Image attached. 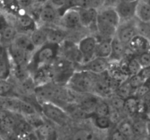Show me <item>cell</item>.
Segmentation results:
<instances>
[{
    "label": "cell",
    "instance_id": "1",
    "mask_svg": "<svg viewBox=\"0 0 150 140\" xmlns=\"http://www.w3.org/2000/svg\"><path fill=\"white\" fill-rule=\"evenodd\" d=\"M59 45L47 43L35 51L27 67L35 71L40 68L50 65L57 57Z\"/></svg>",
    "mask_w": 150,
    "mask_h": 140
},
{
    "label": "cell",
    "instance_id": "2",
    "mask_svg": "<svg viewBox=\"0 0 150 140\" xmlns=\"http://www.w3.org/2000/svg\"><path fill=\"white\" fill-rule=\"evenodd\" d=\"M97 76L86 70H76L67 84L69 89L79 94H93Z\"/></svg>",
    "mask_w": 150,
    "mask_h": 140
},
{
    "label": "cell",
    "instance_id": "3",
    "mask_svg": "<svg viewBox=\"0 0 150 140\" xmlns=\"http://www.w3.org/2000/svg\"><path fill=\"white\" fill-rule=\"evenodd\" d=\"M41 109L43 115L47 119L57 125L63 126L69 120V115L66 111L52 102H47L41 104Z\"/></svg>",
    "mask_w": 150,
    "mask_h": 140
},
{
    "label": "cell",
    "instance_id": "4",
    "mask_svg": "<svg viewBox=\"0 0 150 140\" xmlns=\"http://www.w3.org/2000/svg\"><path fill=\"white\" fill-rule=\"evenodd\" d=\"M136 34H138V33L136 30V18H135L130 21L121 22L116 29L115 36L123 44L127 46L129 42Z\"/></svg>",
    "mask_w": 150,
    "mask_h": 140
},
{
    "label": "cell",
    "instance_id": "5",
    "mask_svg": "<svg viewBox=\"0 0 150 140\" xmlns=\"http://www.w3.org/2000/svg\"><path fill=\"white\" fill-rule=\"evenodd\" d=\"M97 43L98 40L94 36H86L80 40L77 46L83 57L82 65L88 63L94 58Z\"/></svg>",
    "mask_w": 150,
    "mask_h": 140
},
{
    "label": "cell",
    "instance_id": "6",
    "mask_svg": "<svg viewBox=\"0 0 150 140\" xmlns=\"http://www.w3.org/2000/svg\"><path fill=\"white\" fill-rule=\"evenodd\" d=\"M13 17H15V22L16 24V26H15V27L16 28V30L19 29V30H22V32H21L31 33L32 32L38 28L35 17L31 14L25 12L24 10L21 9L18 15Z\"/></svg>",
    "mask_w": 150,
    "mask_h": 140
},
{
    "label": "cell",
    "instance_id": "7",
    "mask_svg": "<svg viewBox=\"0 0 150 140\" xmlns=\"http://www.w3.org/2000/svg\"><path fill=\"white\" fill-rule=\"evenodd\" d=\"M57 84L52 82L46 84L36 87L35 89V96L41 104L47 102H52L55 95Z\"/></svg>",
    "mask_w": 150,
    "mask_h": 140
},
{
    "label": "cell",
    "instance_id": "8",
    "mask_svg": "<svg viewBox=\"0 0 150 140\" xmlns=\"http://www.w3.org/2000/svg\"><path fill=\"white\" fill-rule=\"evenodd\" d=\"M110 62L108 59L94 57L88 63L80 65L79 70H86L93 74L99 75L108 71L110 67Z\"/></svg>",
    "mask_w": 150,
    "mask_h": 140
},
{
    "label": "cell",
    "instance_id": "9",
    "mask_svg": "<svg viewBox=\"0 0 150 140\" xmlns=\"http://www.w3.org/2000/svg\"><path fill=\"white\" fill-rule=\"evenodd\" d=\"M12 68L8 46L0 43V79H9L12 74Z\"/></svg>",
    "mask_w": 150,
    "mask_h": 140
},
{
    "label": "cell",
    "instance_id": "10",
    "mask_svg": "<svg viewBox=\"0 0 150 140\" xmlns=\"http://www.w3.org/2000/svg\"><path fill=\"white\" fill-rule=\"evenodd\" d=\"M8 49L13 66H17V67L28 66L32 55L20 49L16 48L12 44L8 45Z\"/></svg>",
    "mask_w": 150,
    "mask_h": 140
},
{
    "label": "cell",
    "instance_id": "11",
    "mask_svg": "<svg viewBox=\"0 0 150 140\" xmlns=\"http://www.w3.org/2000/svg\"><path fill=\"white\" fill-rule=\"evenodd\" d=\"M60 25L63 29L74 30L81 26L80 14L77 9H69L60 18Z\"/></svg>",
    "mask_w": 150,
    "mask_h": 140
},
{
    "label": "cell",
    "instance_id": "12",
    "mask_svg": "<svg viewBox=\"0 0 150 140\" xmlns=\"http://www.w3.org/2000/svg\"><path fill=\"white\" fill-rule=\"evenodd\" d=\"M98 16L112 27H117L120 24V18L116 8L112 5H105L98 10Z\"/></svg>",
    "mask_w": 150,
    "mask_h": 140
},
{
    "label": "cell",
    "instance_id": "13",
    "mask_svg": "<svg viewBox=\"0 0 150 140\" xmlns=\"http://www.w3.org/2000/svg\"><path fill=\"white\" fill-rule=\"evenodd\" d=\"M138 2H120L114 5L120 18V23L130 21L135 18V10Z\"/></svg>",
    "mask_w": 150,
    "mask_h": 140
},
{
    "label": "cell",
    "instance_id": "14",
    "mask_svg": "<svg viewBox=\"0 0 150 140\" xmlns=\"http://www.w3.org/2000/svg\"><path fill=\"white\" fill-rule=\"evenodd\" d=\"M128 49L135 56L150 51V41L145 37L136 34L127 46Z\"/></svg>",
    "mask_w": 150,
    "mask_h": 140
},
{
    "label": "cell",
    "instance_id": "15",
    "mask_svg": "<svg viewBox=\"0 0 150 140\" xmlns=\"http://www.w3.org/2000/svg\"><path fill=\"white\" fill-rule=\"evenodd\" d=\"M11 44L13 45L16 48L26 51L30 55H33V54L36 50L35 47L32 43L30 35L27 33L18 32V34L14 38L13 41Z\"/></svg>",
    "mask_w": 150,
    "mask_h": 140
},
{
    "label": "cell",
    "instance_id": "16",
    "mask_svg": "<svg viewBox=\"0 0 150 140\" xmlns=\"http://www.w3.org/2000/svg\"><path fill=\"white\" fill-rule=\"evenodd\" d=\"M59 16L57 10L50 2L42 5L40 8L38 18L41 22L44 24H51L57 21Z\"/></svg>",
    "mask_w": 150,
    "mask_h": 140
},
{
    "label": "cell",
    "instance_id": "17",
    "mask_svg": "<svg viewBox=\"0 0 150 140\" xmlns=\"http://www.w3.org/2000/svg\"><path fill=\"white\" fill-rule=\"evenodd\" d=\"M80 14V24L82 27H94L96 30V21L98 17V10L96 8L88 9H77Z\"/></svg>",
    "mask_w": 150,
    "mask_h": 140
},
{
    "label": "cell",
    "instance_id": "18",
    "mask_svg": "<svg viewBox=\"0 0 150 140\" xmlns=\"http://www.w3.org/2000/svg\"><path fill=\"white\" fill-rule=\"evenodd\" d=\"M127 46L122 43L116 36L111 39V54L109 59L110 62H119L124 58Z\"/></svg>",
    "mask_w": 150,
    "mask_h": 140
},
{
    "label": "cell",
    "instance_id": "19",
    "mask_svg": "<svg viewBox=\"0 0 150 140\" xmlns=\"http://www.w3.org/2000/svg\"><path fill=\"white\" fill-rule=\"evenodd\" d=\"M44 28L47 33L48 43L60 46L65 41L66 37V32L65 31V30L50 27H45Z\"/></svg>",
    "mask_w": 150,
    "mask_h": 140
},
{
    "label": "cell",
    "instance_id": "20",
    "mask_svg": "<svg viewBox=\"0 0 150 140\" xmlns=\"http://www.w3.org/2000/svg\"><path fill=\"white\" fill-rule=\"evenodd\" d=\"M69 140H101L96 131L88 128H80L72 133Z\"/></svg>",
    "mask_w": 150,
    "mask_h": 140
},
{
    "label": "cell",
    "instance_id": "21",
    "mask_svg": "<svg viewBox=\"0 0 150 140\" xmlns=\"http://www.w3.org/2000/svg\"><path fill=\"white\" fill-rule=\"evenodd\" d=\"M96 30L102 39H112L116 35V28L107 23L102 18L97 17Z\"/></svg>",
    "mask_w": 150,
    "mask_h": 140
},
{
    "label": "cell",
    "instance_id": "22",
    "mask_svg": "<svg viewBox=\"0 0 150 140\" xmlns=\"http://www.w3.org/2000/svg\"><path fill=\"white\" fill-rule=\"evenodd\" d=\"M135 18L143 22H150V5L144 0H139L135 10Z\"/></svg>",
    "mask_w": 150,
    "mask_h": 140
},
{
    "label": "cell",
    "instance_id": "23",
    "mask_svg": "<svg viewBox=\"0 0 150 140\" xmlns=\"http://www.w3.org/2000/svg\"><path fill=\"white\" fill-rule=\"evenodd\" d=\"M127 115L136 117L141 112V102L134 96H130L125 100V109Z\"/></svg>",
    "mask_w": 150,
    "mask_h": 140
},
{
    "label": "cell",
    "instance_id": "24",
    "mask_svg": "<svg viewBox=\"0 0 150 140\" xmlns=\"http://www.w3.org/2000/svg\"><path fill=\"white\" fill-rule=\"evenodd\" d=\"M111 54V39H102L98 41L95 57L109 59Z\"/></svg>",
    "mask_w": 150,
    "mask_h": 140
},
{
    "label": "cell",
    "instance_id": "25",
    "mask_svg": "<svg viewBox=\"0 0 150 140\" xmlns=\"http://www.w3.org/2000/svg\"><path fill=\"white\" fill-rule=\"evenodd\" d=\"M30 35L32 43L34 45L36 49L48 43L47 42V33H46L44 27H41V28L38 27L37 29H35L34 31L30 33Z\"/></svg>",
    "mask_w": 150,
    "mask_h": 140
},
{
    "label": "cell",
    "instance_id": "26",
    "mask_svg": "<svg viewBox=\"0 0 150 140\" xmlns=\"http://www.w3.org/2000/svg\"><path fill=\"white\" fill-rule=\"evenodd\" d=\"M0 8L11 16H16L21 11L18 0H0Z\"/></svg>",
    "mask_w": 150,
    "mask_h": 140
},
{
    "label": "cell",
    "instance_id": "27",
    "mask_svg": "<svg viewBox=\"0 0 150 140\" xmlns=\"http://www.w3.org/2000/svg\"><path fill=\"white\" fill-rule=\"evenodd\" d=\"M132 125L134 138L148 136L147 135V120L141 117L135 118L133 121H132Z\"/></svg>",
    "mask_w": 150,
    "mask_h": 140
},
{
    "label": "cell",
    "instance_id": "28",
    "mask_svg": "<svg viewBox=\"0 0 150 140\" xmlns=\"http://www.w3.org/2000/svg\"><path fill=\"white\" fill-rule=\"evenodd\" d=\"M13 113H10L2 122H0V131L4 134H8L14 132L17 122V118Z\"/></svg>",
    "mask_w": 150,
    "mask_h": 140
},
{
    "label": "cell",
    "instance_id": "29",
    "mask_svg": "<svg viewBox=\"0 0 150 140\" xmlns=\"http://www.w3.org/2000/svg\"><path fill=\"white\" fill-rule=\"evenodd\" d=\"M34 132L38 140H48L55 133V131L52 125L45 122L41 126L35 130Z\"/></svg>",
    "mask_w": 150,
    "mask_h": 140
},
{
    "label": "cell",
    "instance_id": "30",
    "mask_svg": "<svg viewBox=\"0 0 150 140\" xmlns=\"http://www.w3.org/2000/svg\"><path fill=\"white\" fill-rule=\"evenodd\" d=\"M117 128L123 135H125L128 139L133 140L134 134L132 130V121L127 119H124L117 125Z\"/></svg>",
    "mask_w": 150,
    "mask_h": 140
},
{
    "label": "cell",
    "instance_id": "31",
    "mask_svg": "<svg viewBox=\"0 0 150 140\" xmlns=\"http://www.w3.org/2000/svg\"><path fill=\"white\" fill-rule=\"evenodd\" d=\"M15 85L9 79H0V96H17L15 93Z\"/></svg>",
    "mask_w": 150,
    "mask_h": 140
},
{
    "label": "cell",
    "instance_id": "32",
    "mask_svg": "<svg viewBox=\"0 0 150 140\" xmlns=\"http://www.w3.org/2000/svg\"><path fill=\"white\" fill-rule=\"evenodd\" d=\"M115 92H116L115 95H116L119 97L122 98L124 100L128 98L130 96H133L134 94V91L129 87L127 82V79L122 82V83H120V84L116 88Z\"/></svg>",
    "mask_w": 150,
    "mask_h": 140
},
{
    "label": "cell",
    "instance_id": "33",
    "mask_svg": "<svg viewBox=\"0 0 150 140\" xmlns=\"http://www.w3.org/2000/svg\"><path fill=\"white\" fill-rule=\"evenodd\" d=\"M19 87L21 92H23L24 95L30 96V95L34 94L35 89L36 88V85L33 76H30L27 79L24 80L23 82H20Z\"/></svg>",
    "mask_w": 150,
    "mask_h": 140
},
{
    "label": "cell",
    "instance_id": "34",
    "mask_svg": "<svg viewBox=\"0 0 150 140\" xmlns=\"http://www.w3.org/2000/svg\"><path fill=\"white\" fill-rule=\"evenodd\" d=\"M141 68L142 67L135 56H133L128 60L126 65V71L128 76H130L138 74Z\"/></svg>",
    "mask_w": 150,
    "mask_h": 140
},
{
    "label": "cell",
    "instance_id": "35",
    "mask_svg": "<svg viewBox=\"0 0 150 140\" xmlns=\"http://www.w3.org/2000/svg\"><path fill=\"white\" fill-rule=\"evenodd\" d=\"M111 107L109 103L104 100H99L96 108H95L93 116L109 117Z\"/></svg>",
    "mask_w": 150,
    "mask_h": 140
},
{
    "label": "cell",
    "instance_id": "36",
    "mask_svg": "<svg viewBox=\"0 0 150 140\" xmlns=\"http://www.w3.org/2000/svg\"><path fill=\"white\" fill-rule=\"evenodd\" d=\"M23 117L30 124V125L33 128L34 131L35 129H37L38 128H39L40 126H41L45 122L44 118L39 114L38 113V112L32 114V115H27V116Z\"/></svg>",
    "mask_w": 150,
    "mask_h": 140
},
{
    "label": "cell",
    "instance_id": "37",
    "mask_svg": "<svg viewBox=\"0 0 150 140\" xmlns=\"http://www.w3.org/2000/svg\"><path fill=\"white\" fill-rule=\"evenodd\" d=\"M93 124L97 129L108 130L112 125L109 117L93 116Z\"/></svg>",
    "mask_w": 150,
    "mask_h": 140
},
{
    "label": "cell",
    "instance_id": "38",
    "mask_svg": "<svg viewBox=\"0 0 150 140\" xmlns=\"http://www.w3.org/2000/svg\"><path fill=\"white\" fill-rule=\"evenodd\" d=\"M137 33L150 41V22H143L136 19Z\"/></svg>",
    "mask_w": 150,
    "mask_h": 140
},
{
    "label": "cell",
    "instance_id": "39",
    "mask_svg": "<svg viewBox=\"0 0 150 140\" xmlns=\"http://www.w3.org/2000/svg\"><path fill=\"white\" fill-rule=\"evenodd\" d=\"M110 106L111 109L118 112L124 111L125 109V100L116 95H112L110 97Z\"/></svg>",
    "mask_w": 150,
    "mask_h": 140
},
{
    "label": "cell",
    "instance_id": "40",
    "mask_svg": "<svg viewBox=\"0 0 150 140\" xmlns=\"http://www.w3.org/2000/svg\"><path fill=\"white\" fill-rule=\"evenodd\" d=\"M127 82L129 87H131V89H132L134 92H135L138 87H140L141 85L144 84L145 83V81H144L138 74L129 76L127 79Z\"/></svg>",
    "mask_w": 150,
    "mask_h": 140
},
{
    "label": "cell",
    "instance_id": "41",
    "mask_svg": "<svg viewBox=\"0 0 150 140\" xmlns=\"http://www.w3.org/2000/svg\"><path fill=\"white\" fill-rule=\"evenodd\" d=\"M35 108L31 105L30 103H29L28 102L22 100L21 99V105H20V114L21 116L25 117L27 115H32V114L36 113Z\"/></svg>",
    "mask_w": 150,
    "mask_h": 140
},
{
    "label": "cell",
    "instance_id": "42",
    "mask_svg": "<svg viewBox=\"0 0 150 140\" xmlns=\"http://www.w3.org/2000/svg\"><path fill=\"white\" fill-rule=\"evenodd\" d=\"M10 17L11 15H8L0 8V33L8 26H10L11 24H13L11 22Z\"/></svg>",
    "mask_w": 150,
    "mask_h": 140
},
{
    "label": "cell",
    "instance_id": "43",
    "mask_svg": "<svg viewBox=\"0 0 150 140\" xmlns=\"http://www.w3.org/2000/svg\"><path fill=\"white\" fill-rule=\"evenodd\" d=\"M150 91V87L148 84H146V83H144V84L141 85L140 87H138L136 90L134 92L133 96H135L136 98H138V100H141L144 96H145Z\"/></svg>",
    "mask_w": 150,
    "mask_h": 140
},
{
    "label": "cell",
    "instance_id": "44",
    "mask_svg": "<svg viewBox=\"0 0 150 140\" xmlns=\"http://www.w3.org/2000/svg\"><path fill=\"white\" fill-rule=\"evenodd\" d=\"M137 60L139 62L140 65L141 67H146V66L150 65V52L147 51V52L142 53L141 54L135 56Z\"/></svg>",
    "mask_w": 150,
    "mask_h": 140
},
{
    "label": "cell",
    "instance_id": "45",
    "mask_svg": "<svg viewBox=\"0 0 150 140\" xmlns=\"http://www.w3.org/2000/svg\"><path fill=\"white\" fill-rule=\"evenodd\" d=\"M109 140H129L125 136V135L122 134L117 128L111 132L110 135Z\"/></svg>",
    "mask_w": 150,
    "mask_h": 140
},
{
    "label": "cell",
    "instance_id": "46",
    "mask_svg": "<svg viewBox=\"0 0 150 140\" xmlns=\"http://www.w3.org/2000/svg\"><path fill=\"white\" fill-rule=\"evenodd\" d=\"M68 0H50V3L55 8L58 12L64 8Z\"/></svg>",
    "mask_w": 150,
    "mask_h": 140
},
{
    "label": "cell",
    "instance_id": "47",
    "mask_svg": "<svg viewBox=\"0 0 150 140\" xmlns=\"http://www.w3.org/2000/svg\"><path fill=\"white\" fill-rule=\"evenodd\" d=\"M18 3L21 9L27 10L31 8L35 4L34 0H18Z\"/></svg>",
    "mask_w": 150,
    "mask_h": 140
},
{
    "label": "cell",
    "instance_id": "48",
    "mask_svg": "<svg viewBox=\"0 0 150 140\" xmlns=\"http://www.w3.org/2000/svg\"><path fill=\"white\" fill-rule=\"evenodd\" d=\"M138 75L146 82L150 77V65L142 68L138 73Z\"/></svg>",
    "mask_w": 150,
    "mask_h": 140
},
{
    "label": "cell",
    "instance_id": "49",
    "mask_svg": "<svg viewBox=\"0 0 150 140\" xmlns=\"http://www.w3.org/2000/svg\"><path fill=\"white\" fill-rule=\"evenodd\" d=\"M10 113H11V112H8V111L1 110V109H0V122H2V121Z\"/></svg>",
    "mask_w": 150,
    "mask_h": 140
},
{
    "label": "cell",
    "instance_id": "50",
    "mask_svg": "<svg viewBox=\"0 0 150 140\" xmlns=\"http://www.w3.org/2000/svg\"><path fill=\"white\" fill-rule=\"evenodd\" d=\"M34 1L35 4H38V5H41V6L50 2V0H34Z\"/></svg>",
    "mask_w": 150,
    "mask_h": 140
},
{
    "label": "cell",
    "instance_id": "51",
    "mask_svg": "<svg viewBox=\"0 0 150 140\" xmlns=\"http://www.w3.org/2000/svg\"><path fill=\"white\" fill-rule=\"evenodd\" d=\"M139 0H114V5L117 3H120V2H138Z\"/></svg>",
    "mask_w": 150,
    "mask_h": 140
},
{
    "label": "cell",
    "instance_id": "52",
    "mask_svg": "<svg viewBox=\"0 0 150 140\" xmlns=\"http://www.w3.org/2000/svg\"><path fill=\"white\" fill-rule=\"evenodd\" d=\"M105 5H112L114 6V0H105Z\"/></svg>",
    "mask_w": 150,
    "mask_h": 140
},
{
    "label": "cell",
    "instance_id": "53",
    "mask_svg": "<svg viewBox=\"0 0 150 140\" xmlns=\"http://www.w3.org/2000/svg\"><path fill=\"white\" fill-rule=\"evenodd\" d=\"M48 140H57V134H56V132L54 133V134H53V135L52 136L50 137V138Z\"/></svg>",
    "mask_w": 150,
    "mask_h": 140
},
{
    "label": "cell",
    "instance_id": "54",
    "mask_svg": "<svg viewBox=\"0 0 150 140\" xmlns=\"http://www.w3.org/2000/svg\"><path fill=\"white\" fill-rule=\"evenodd\" d=\"M145 83H146V84H148V85H149V87H150V77H149V79H147V80H146V82H145Z\"/></svg>",
    "mask_w": 150,
    "mask_h": 140
},
{
    "label": "cell",
    "instance_id": "55",
    "mask_svg": "<svg viewBox=\"0 0 150 140\" xmlns=\"http://www.w3.org/2000/svg\"><path fill=\"white\" fill-rule=\"evenodd\" d=\"M147 119H150V112H149V114L148 115H147Z\"/></svg>",
    "mask_w": 150,
    "mask_h": 140
},
{
    "label": "cell",
    "instance_id": "56",
    "mask_svg": "<svg viewBox=\"0 0 150 140\" xmlns=\"http://www.w3.org/2000/svg\"><path fill=\"white\" fill-rule=\"evenodd\" d=\"M144 1H146V2H148V3L150 5V0H144Z\"/></svg>",
    "mask_w": 150,
    "mask_h": 140
},
{
    "label": "cell",
    "instance_id": "57",
    "mask_svg": "<svg viewBox=\"0 0 150 140\" xmlns=\"http://www.w3.org/2000/svg\"><path fill=\"white\" fill-rule=\"evenodd\" d=\"M149 52H150V51H149Z\"/></svg>",
    "mask_w": 150,
    "mask_h": 140
}]
</instances>
